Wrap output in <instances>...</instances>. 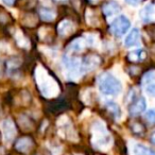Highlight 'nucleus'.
<instances>
[{"mask_svg":"<svg viewBox=\"0 0 155 155\" xmlns=\"http://www.w3.org/2000/svg\"><path fill=\"white\" fill-rule=\"evenodd\" d=\"M98 85L99 89L103 95L106 96H118L122 89L121 82L110 73H103L98 79Z\"/></svg>","mask_w":155,"mask_h":155,"instance_id":"nucleus-1","label":"nucleus"},{"mask_svg":"<svg viewBox=\"0 0 155 155\" xmlns=\"http://www.w3.org/2000/svg\"><path fill=\"white\" fill-rule=\"evenodd\" d=\"M36 79L38 87L43 95L47 96V97H52L58 93V86L54 79L50 77V74H48L43 68H38L36 73Z\"/></svg>","mask_w":155,"mask_h":155,"instance_id":"nucleus-2","label":"nucleus"},{"mask_svg":"<svg viewBox=\"0 0 155 155\" xmlns=\"http://www.w3.org/2000/svg\"><path fill=\"white\" fill-rule=\"evenodd\" d=\"M130 27H131V21L127 19V16L120 15L113 20L112 25H110V31L115 36L120 37L127 32Z\"/></svg>","mask_w":155,"mask_h":155,"instance_id":"nucleus-3","label":"nucleus"},{"mask_svg":"<svg viewBox=\"0 0 155 155\" xmlns=\"http://www.w3.org/2000/svg\"><path fill=\"white\" fill-rule=\"evenodd\" d=\"M95 140H96V146L99 148H104V147L108 146L110 142V138L108 136L107 132H106L105 127L101 123H97L95 125Z\"/></svg>","mask_w":155,"mask_h":155,"instance_id":"nucleus-4","label":"nucleus"},{"mask_svg":"<svg viewBox=\"0 0 155 155\" xmlns=\"http://www.w3.org/2000/svg\"><path fill=\"white\" fill-rule=\"evenodd\" d=\"M155 72L153 70H150L147 72L142 78V87H143L144 91L148 94L149 96L153 97L155 95Z\"/></svg>","mask_w":155,"mask_h":155,"instance_id":"nucleus-5","label":"nucleus"},{"mask_svg":"<svg viewBox=\"0 0 155 155\" xmlns=\"http://www.w3.org/2000/svg\"><path fill=\"white\" fill-rule=\"evenodd\" d=\"M100 65V58L99 56L95 55V54H89L83 60L82 64H81V69L85 72H88L94 69H96Z\"/></svg>","mask_w":155,"mask_h":155,"instance_id":"nucleus-6","label":"nucleus"},{"mask_svg":"<svg viewBox=\"0 0 155 155\" xmlns=\"http://www.w3.org/2000/svg\"><path fill=\"white\" fill-rule=\"evenodd\" d=\"M2 134L5 141H12L16 135V127L11 119H5L2 122Z\"/></svg>","mask_w":155,"mask_h":155,"instance_id":"nucleus-7","label":"nucleus"},{"mask_svg":"<svg viewBox=\"0 0 155 155\" xmlns=\"http://www.w3.org/2000/svg\"><path fill=\"white\" fill-rule=\"evenodd\" d=\"M147 107V103L144 98L140 97L135 99L133 102L131 103V105L129 106V113L132 116H136V115H139L146 110Z\"/></svg>","mask_w":155,"mask_h":155,"instance_id":"nucleus-8","label":"nucleus"},{"mask_svg":"<svg viewBox=\"0 0 155 155\" xmlns=\"http://www.w3.org/2000/svg\"><path fill=\"white\" fill-rule=\"evenodd\" d=\"M65 65H66L70 79H77L78 75H79V71L81 69V65L79 61L73 60V58H68V60H65Z\"/></svg>","mask_w":155,"mask_h":155,"instance_id":"nucleus-9","label":"nucleus"},{"mask_svg":"<svg viewBox=\"0 0 155 155\" xmlns=\"http://www.w3.org/2000/svg\"><path fill=\"white\" fill-rule=\"evenodd\" d=\"M102 10H103V13L106 17H112V16H115L120 12V7L119 5L114 1V0H110V1H106L105 3L102 7Z\"/></svg>","mask_w":155,"mask_h":155,"instance_id":"nucleus-10","label":"nucleus"},{"mask_svg":"<svg viewBox=\"0 0 155 155\" xmlns=\"http://www.w3.org/2000/svg\"><path fill=\"white\" fill-rule=\"evenodd\" d=\"M140 18L146 24H150L154 20V5L152 3H149L142 8L140 11Z\"/></svg>","mask_w":155,"mask_h":155,"instance_id":"nucleus-11","label":"nucleus"},{"mask_svg":"<svg viewBox=\"0 0 155 155\" xmlns=\"http://www.w3.org/2000/svg\"><path fill=\"white\" fill-rule=\"evenodd\" d=\"M139 43H140L139 30H138V29H133V30L127 34V36L125 37V41H124L125 47H127V48L134 47V46L139 45Z\"/></svg>","mask_w":155,"mask_h":155,"instance_id":"nucleus-12","label":"nucleus"},{"mask_svg":"<svg viewBox=\"0 0 155 155\" xmlns=\"http://www.w3.org/2000/svg\"><path fill=\"white\" fill-rule=\"evenodd\" d=\"M73 30H74L73 24L70 20H67V19L61 21L58 27V33H60V35H62V36H67V35H69L70 33H72Z\"/></svg>","mask_w":155,"mask_h":155,"instance_id":"nucleus-13","label":"nucleus"},{"mask_svg":"<svg viewBox=\"0 0 155 155\" xmlns=\"http://www.w3.org/2000/svg\"><path fill=\"white\" fill-rule=\"evenodd\" d=\"M146 56H147V53L143 49H136V50L131 51L127 54V60L133 63H139V62L144 61Z\"/></svg>","mask_w":155,"mask_h":155,"instance_id":"nucleus-14","label":"nucleus"},{"mask_svg":"<svg viewBox=\"0 0 155 155\" xmlns=\"http://www.w3.org/2000/svg\"><path fill=\"white\" fill-rule=\"evenodd\" d=\"M87 46V41L83 38H79V39H75L73 41L72 43L70 44L69 46V49H71L72 51L74 52H81L86 48Z\"/></svg>","mask_w":155,"mask_h":155,"instance_id":"nucleus-15","label":"nucleus"},{"mask_svg":"<svg viewBox=\"0 0 155 155\" xmlns=\"http://www.w3.org/2000/svg\"><path fill=\"white\" fill-rule=\"evenodd\" d=\"M39 16L45 21H52L55 18V13L48 8H41L39 9Z\"/></svg>","mask_w":155,"mask_h":155,"instance_id":"nucleus-16","label":"nucleus"},{"mask_svg":"<svg viewBox=\"0 0 155 155\" xmlns=\"http://www.w3.org/2000/svg\"><path fill=\"white\" fill-rule=\"evenodd\" d=\"M133 154L134 155H154V153H153L152 150L147 148L143 144L137 143L133 148Z\"/></svg>","mask_w":155,"mask_h":155,"instance_id":"nucleus-17","label":"nucleus"},{"mask_svg":"<svg viewBox=\"0 0 155 155\" xmlns=\"http://www.w3.org/2000/svg\"><path fill=\"white\" fill-rule=\"evenodd\" d=\"M31 147H32V141H31V139H29V138H21V139L18 140L17 143H16V148L19 151H21V152H27V151H29L31 149Z\"/></svg>","mask_w":155,"mask_h":155,"instance_id":"nucleus-18","label":"nucleus"},{"mask_svg":"<svg viewBox=\"0 0 155 155\" xmlns=\"http://www.w3.org/2000/svg\"><path fill=\"white\" fill-rule=\"evenodd\" d=\"M107 108L113 113V115H114L117 119L120 118V116H121L122 113H121V110H120V107H119L118 104H116L115 102H112V101L107 102Z\"/></svg>","mask_w":155,"mask_h":155,"instance_id":"nucleus-19","label":"nucleus"},{"mask_svg":"<svg viewBox=\"0 0 155 155\" xmlns=\"http://www.w3.org/2000/svg\"><path fill=\"white\" fill-rule=\"evenodd\" d=\"M146 119L149 121L150 123H153L154 122V119H155V114H154V110H150L146 113Z\"/></svg>","mask_w":155,"mask_h":155,"instance_id":"nucleus-20","label":"nucleus"},{"mask_svg":"<svg viewBox=\"0 0 155 155\" xmlns=\"http://www.w3.org/2000/svg\"><path fill=\"white\" fill-rule=\"evenodd\" d=\"M129 5H139L141 1H143V0H125Z\"/></svg>","mask_w":155,"mask_h":155,"instance_id":"nucleus-21","label":"nucleus"},{"mask_svg":"<svg viewBox=\"0 0 155 155\" xmlns=\"http://www.w3.org/2000/svg\"><path fill=\"white\" fill-rule=\"evenodd\" d=\"M3 2L5 3V5H12L14 3V1H15V0H2Z\"/></svg>","mask_w":155,"mask_h":155,"instance_id":"nucleus-22","label":"nucleus"},{"mask_svg":"<svg viewBox=\"0 0 155 155\" xmlns=\"http://www.w3.org/2000/svg\"><path fill=\"white\" fill-rule=\"evenodd\" d=\"M54 1H56V2H66L67 0H54Z\"/></svg>","mask_w":155,"mask_h":155,"instance_id":"nucleus-23","label":"nucleus"},{"mask_svg":"<svg viewBox=\"0 0 155 155\" xmlns=\"http://www.w3.org/2000/svg\"><path fill=\"white\" fill-rule=\"evenodd\" d=\"M1 71H2V68H1V62H0V73H1Z\"/></svg>","mask_w":155,"mask_h":155,"instance_id":"nucleus-24","label":"nucleus"}]
</instances>
